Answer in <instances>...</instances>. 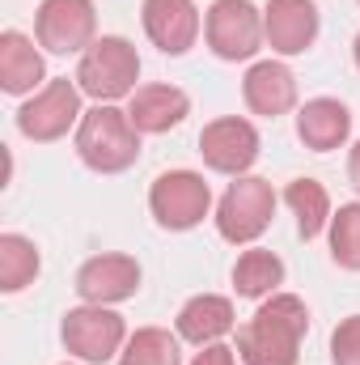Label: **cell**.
<instances>
[{
    "mask_svg": "<svg viewBox=\"0 0 360 365\" xmlns=\"http://www.w3.org/2000/svg\"><path fill=\"white\" fill-rule=\"evenodd\" d=\"M309 331V310L297 293H271L238 331L242 365H297Z\"/></svg>",
    "mask_w": 360,
    "mask_h": 365,
    "instance_id": "6da1fadb",
    "label": "cell"
},
{
    "mask_svg": "<svg viewBox=\"0 0 360 365\" xmlns=\"http://www.w3.org/2000/svg\"><path fill=\"white\" fill-rule=\"evenodd\" d=\"M77 158L90 166L93 175H123L140 162V132L127 110L115 102H97L93 110L81 115L77 128Z\"/></svg>",
    "mask_w": 360,
    "mask_h": 365,
    "instance_id": "7a4b0ae2",
    "label": "cell"
},
{
    "mask_svg": "<svg viewBox=\"0 0 360 365\" xmlns=\"http://www.w3.org/2000/svg\"><path fill=\"white\" fill-rule=\"evenodd\" d=\"M140 56L123 34H102L77 64V86L93 102H119L140 90Z\"/></svg>",
    "mask_w": 360,
    "mask_h": 365,
    "instance_id": "3957f363",
    "label": "cell"
},
{
    "mask_svg": "<svg viewBox=\"0 0 360 365\" xmlns=\"http://www.w3.org/2000/svg\"><path fill=\"white\" fill-rule=\"evenodd\" d=\"M203 38H208V51L225 64L255 60L268 47L263 9L255 0H212L203 13Z\"/></svg>",
    "mask_w": 360,
    "mask_h": 365,
    "instance_id": "277c9868",
    "label": "cell"
},
{
    "mask_svg": "<svg viewBox=\"0 0 360 365\" xmlns=\"http://www.w3.org/2000/svg\"><path fill=\"white\" fill-rule=\"evenodd\" d=\"M271 217H275V191L259 175H242L225 187L221 204H216V234L233 247H250L268 234Z\"/></svg>",
    "mask_w": 360,
    "mask_h": 365,
    "instance_id": "5b68a950",
    "label": "cell"
},
{
    "mask_svg": "<svg viewBox=\"0 0 360 365\" xmlns=\"http://www.w3.org/2000/svg\"><path fill=\"white\" fill-rule=\"evenodd\" d=\"M81 86H77V77L68 81V77H55V81H47L38 93H30L26 102H21V110H17V132L26 136V140H34V145H51V140H64L73 128H81Z\"/></svg>",
    "mask_w": 360,
    "mask_h": 365,
    "instance_id": "8992f818",
    "label": "cell"
},
{
    "mask_svg": "<svg viewBox=\"0 0 360 365\" xmlns=\"http://www.w3.org/2000/svg\"><path fill=\"white\" fill-rule=\"evenodd\" d=\"M149 212L162 230L186 234L212 212V187L195 170H166L149 187Z\"/></svg>",
    "mask_w": 360,
    "mask_h": 365,
    "instance_id": "52a82bcc",
    "label": "cell"
},
{
    "mask_svg": "<svg viewBox=\"0 0 360 365\" xmlns=\"http://www.w3.org/2000/svg\"><path fill=\"white\" fill-rule=\"evenodd\" d=\"M60 340L64 349L85 365H106L115 361V353L127 344V323L123 314H115L110 306H77L64 314L60 323Z\"/></svg>",
    "mask_w": 360,
    "mask_h": 365,
    "instance_id": "ba28073f",
    "label": "cell"
},
{
    "mask_svg": "<svg viewBox=\"0 0 360 365\" xmlns=\"http://www.w3.org/2000/svg\"><path fill=\"white\" fill-rule=\"evenodd\" d=\"M34 38L51 56H85L97 43L93 0H43L34 13Z\"/></svg>",
    "mask_w": 360,
    "mask_h": 365,
    "instance_id": "9c48e42d",
    "label": "cell"
},
{
    "mask_svg": "<svg viewBox=\"0 0 360 365\" xmlns=\"http://www.w3.org/2000/svg\"><path fill=\"white\" fill-rule=\"evenodd\" d=\"M259 149H263L259 128L242 115H221V119L203 123V132H199L203 166L216 170V175H229V179L250 175V166L259 162Z\"/></svg>",
    "mask_w": 360,
    "mask_h": 365,
    "instance_id": "30bf717a",
    "label": "cell"
},
{
    "mask_svg": "<svg viewBox=\"0 0 360 365\" xmlns=\"http://www.w3.org/2000/svg\"><path fill=\"white\" fill-rule=\"evenodd\" d=\"M140 280H144V272L132 255L102 251V255H93L77 268V293L90 306H119V302L140 293Z\"/></svg>",
    "mask_w": 360,
    "mask_h": 365,
    "instance_id": "8fae6325",
    "label": "cell"
},
{
    "mask_svg": "<svg viewBox=\"0 0 360 365\" xmlns=\"http://www.w3.org/2000/svg\"><path fill=\"white\" fill-rule=\"evenodd\" d=\"M140 21H144L149 43L162 56H186L199 43V30H203V17H199L195 0H144Z\"/></svg>",
    "mask_w": 360,
    "mask_h": 365,
    "instance_id": "7c38bea8",
    "label": "cell"
},
{
    "mask_svg": "<svg viewBox=\"0 0 360 365\" xmlns=\"http://www.w3.org/2000/svg\"><path fill=\"white\" fill-rule=\"evenodd\" d=\"M322 17L314 0H268L263 4V38L275 56H305L318 43Z\"/></svg>",
    "mask_w": 360,
    "mask_h": 365,
    "instance_id": "4fadbf2b",
    "label": "cell"
},
{
    "mask_svg": "<svg viewBox=\"0 0 360 365\" xmlns=\"http://www.w3.org/2000/svg\"><path fill=\"white\" fill-rule=\"evenodd\" d=\"M242 98H246L250 115L280 119L297 106V77L284 60H255L242 77Z\"/></svg>",
    "mask_w": 360,
    "mask_h": 365,
    "instance_id": "5bb4252c",
    "label": "cell"
},
{
    "mask_svg": "<svg viewBox=\"0 0 360 365\" xmlns=\"http://www.w3.org/2000/svg\"><path fill=\"white\" fill-rule=\"evenodd\" d=\"M43 86H47V64H43L38 38L21 30H4L0 34V90L26 98V93H38Z\"/></svg>",
    "mask_w": 360,
    "mask_h": 365,
    "instance_id": "9a60e30c",
    "label": "cell"
},
{
    "mask_svg": "<svg viewBox=\"0 0 360 365\" xmlns=\"http://www.w3.org/2000/svg\"><path fill=\"white\" fill-rule=\"evenodd\" d=\"M174 327L186 344L203 349V344H221L238 327V314H233V302L225 293H195L191 302H182Z\"/></svg>",
    "mask_w": 360,
    "mask_h": 365,
    "instance_id": "2e32d148",
    "label": "cell"
},
{
    "mask_svg": "<svg viewBox=\"0 0 360 365\" xmlns=\"http://www.w3.org/2000/svg\"><path fill=\"white\" fill-rule=\"evenodd\" d=\"M127 115H132V123H136L140 136H162V132L179 128L182 119L191 115V98L179 86L153 81V86H140L127 98Z\"/></svg>",
    "mask_w": 360,
    "mask_h": 365,
    "instance_id": "e0dca14e",
    "label": "cell"
},
{
    "mask_svg": "<svg viewBox=\"0 0 360 365\" xmlns=\"http://www.w3.org/2000/svg\"><path fill=\"white\" fill-rule=\"evenodd\" d=\"M297 136H301V145L314 149V153L344 149L348 136H352V110H348L339 98H309V102L297 110Z\"/></svg>",
    "mask_w": 360,
    "mask_h": 365,
    "instance_id": "ac0fdd59",
    "label": "cell"
},
{
    "mask_svg": "<svg viewBox=\"0 0 360 365\" xmlns=\"http://www.w3.org/2000/svg\"><path fill=\"white\" fill-rule=\"evenodd\" d=\"M284 204L292 208V217H297V234H301L305 242H314V238L331 225V217H335V208H331V191H327L318 179H292L288 187H284Z\"/></svg>",
    "mask_w": 360,
    "mask_h": 365,
    "instance_id": "d6986e66",
    "label": "cell"
},
{
    "mask_svg": "<svg viewBox=\"0 0 360 365\" xmlns=\"http://www.w3.org/2000/svg\"><path fill=\"white\" fill-rule=\"evenodd\" d=\"M280 284H284V259L275 251L250 247V251L238 255V264H233V289H238V297L263 302L271 293H280Z\"/></svg>",
    "mask_w": 360,
    "mask_h": 365,
    "instance_id": "ffe728a7",
    "label": "cell"
},
{
    "mask_svg": "<svg viewBox=\"0 0 360 365\" xmlns=\"http://www.w3.org/2000/svg\"><path fill=\"white\" fill-rule=\"evenodd\" d=\"M43 268L38 247L26 234H0V293H21Z\"/></svg>",
    "mask_w": 360,
    "mask_h": 365,
    "instance_id": "44dd1931",
    "label": "cell"
},
{
    "mask_svg": "<svg viewBox=\"0 0 360 365\" xmlns=\"http://www.w3.org/2000/svg\"><path fill=\"white\" fill-rule=\"evenodd\" d=\"M182 336H170L166 327H136L123 344V361L132 365H182Z\"/></svg>",
    "mask_w": 360,
    "mask_h": 365,
    "instance_id": "7402d4cb",
    "label": "cell"
},
{
    "mask_svg": "<svg viewBox=\"0 0 360 365\" xmlns=\"http://www.w3.org/2000/svg\"><path fill=\"white\" fill-rule=\"evenodd\" d=\"M327 234H331V259L344 272H360V200L356 204H339Z\"/></svg>",
    "mask_w": 360,
    "mask_h": 365,
    "instance_id": "603a6c76",
    "label": "cell"
},
{
    "mask_svg": "<svg viewBox=\"0 0 360 365\" xmlns=\"http://www.w3.org/2000/svg\"><path fill=\"white\" fill-rule=\"evenodd\" d=\"M331 365H360V314H348L331 331Z\"/></svg>",
    "mask_w": 360,
    "mask_h": 365,
    "instance_id": "cb8c5ba5",
    "label": "cell"
},
{
    "mask_svg": "<svg viewBox=\"0 0 360 365\" xmlns=\"http://www.w3.org/2000/svg\"><path fill=\"white\" fill-rule=\"evenodd\" d=\"M191 365H238V349H229V344H203Z\"/></svg>",
    "mask_w": 360,
    "mask_h": 365,
    "instance_id": "d4e9b609",
    "label": "cell"
},
{
    "mask_svg": "<svg viewBox=\"0 0 360 365\" xmlns=\"http://www.w3.org/2000/svg\"><path fill=\"white\" fill-rule=\"evenodd\" d=\"M348 182L356 187V195H360V140L348 149Z\"/></svg>",
    "mask_w": 360,
    "mask_h": 365,
    "instance_id": "484cf974",
    "label": "cell"
},
{
    "mask_svg": "<svg viewBox=\"0 0 360 365\" xmlns=\"http://www.w3.org/2000/svg\"><path fill=\"white\" fill-rule=\"evenodd\" d=\"M352 60H356V68H360V34H356V43H352Z\"/></svg>",
    "mask_w": 360,
    "mask_h": 365,
    "instance_id": "4316f807",
    "label": "cell"
},
{
    "mask_svg": "<svg viewBox=\"0 0 360 365\" xmlns=\"http://www.w3.org/2000/svg\"><path fill=\"white\" fill-rule=\"evenodd\" d=\"M119 365H132V361H119Z\"/></svg>",
    "mask_w": 360,
    "mask_h": 365,
    "instance_id": "83f0119b",
    "label": "cell"
},
{
    "mask_svg": "<svg viewBox=\"0 0 360 365\" xmlns=\"http://www.w3.org/2000/svg\"><path fill=\"white\" fill-rule=\"evenodd\" d=\"M64 365H73V361H64ZM81 365H85V361H81Z\"/></svg>",
    "mask_w": 360,
    "mask_h": 365,
    "instance_id": "f1b7e54d",
    "label": "cell"
}]
</instances>
